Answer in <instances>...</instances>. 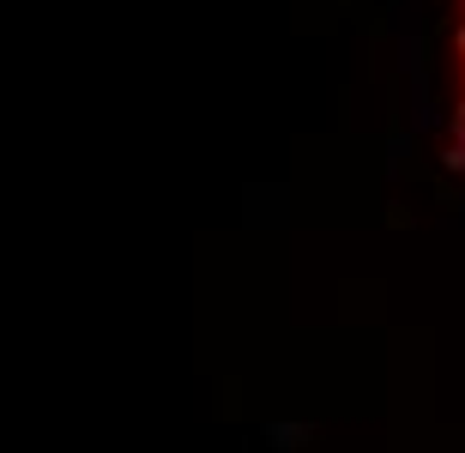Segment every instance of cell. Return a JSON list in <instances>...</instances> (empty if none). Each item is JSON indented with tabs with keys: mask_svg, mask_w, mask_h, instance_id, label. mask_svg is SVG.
<instances>
[{
	"mask_svg": "<svg viewBox=\"0 0 465 453\" xmlns=\"http://www.w3.org/2000/svg\"><path fill=\"white\" fill-rule=\"evenodd\" d=\"M453 54H460V67H465V18H460V31H453Z\"/></svg>",
	"mask_w": 465,
	"mask_h": 453,
	"instance_id": "2",
	"label": "cell"
},
{
	"mask_svg": "<svg viewBox=\"0 0 465 453\" xmlns=\"http://www.w3.org/2000/svg\"><path fill=\"white\" fill-rule=\"evenodd\" d=\"M460 73H465V67H460Z\"/></svg>",
	"mask_w": 465,
	"mask_h": 453,
	"instance_id": "3",
	"label": "cell"
},
{
	"mask_svg": "<svg viewBox=\"0 0 465 453\" xmlns=\"http://www.w3.org/2000/svg\"><path fill=\"white\" fill-rule=\"evenodd\" d=\"M448 170H465V140H453V145H448Z\"/></svg>",
	"mask_w": 465,
	"mask_h": 453,
	"instance_id": "1",
	"label": "cell"
}]
</instances>
